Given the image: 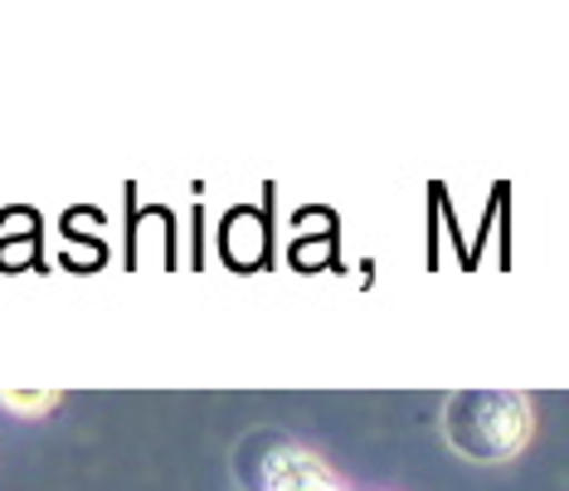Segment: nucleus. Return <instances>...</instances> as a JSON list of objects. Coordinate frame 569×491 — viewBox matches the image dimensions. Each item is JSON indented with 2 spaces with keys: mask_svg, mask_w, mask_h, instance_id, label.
I'll use <instances>...</instances> for the list:
<instances>
[{
  "mask_svg": "<svg viewBox=\"0 0 569 491\" xmlns=\"http://www.w3.org/2000/svg\"><path fill=\"white\" fill-rule=\"evenodd\" d=\"M536 433L530 399L516 390H458L443 399V438L458 458L497 468L511 462Z\"/></svg>",
  "mask_w": 569,
  "mask_h": 491,
  "instance_id": "1",
  "label": "nucleus"
},
{
  "mask_svg": "<svg viewBox=\"0 0 569 491\" xmlns=\"http://www.w3.org/2000/svg\"><path fill=\"white\" fill-rule=\"evenodd\" d=\"M327 462H317L312 452H302V448H288L282 443L278 448V458L263 468V491H297V487H312V482H327Z\"/></svg>",
  "mask_w": 569,
  "mask_h": 491,
  "instance_id": "2",
  "label": "nucleus"
},
{
  "mask_svg": "<svg viewBox=\"0 0 569 491\" xmlns=\"http://www.w3.org/2000/svg\"><path fill=\"white\" fill-rule=\"evenodd\" d=\"M59 404L54 390H0V409L10 413H49Z\"/></svg>",
  "mask_w": 569,
  "mask_h": 491,
  "instance_id": "3",
  "label": "nucleus"
},
{
  "mask_svg": "<svg viewBox=\"0 0 569 491\" xmlns=\"http://www.w3.org/2000/svg\"><path fill=\"white\" fill-rule=\"evenodd\" d=\"M297 491H346L336 477H327V482H312V487H297Z\"/></svg>",
  "mask_w": 569,
  "mask_h": 491,
  "instance_id": "4",
  "label": "nucleus"
}]
</instances>
